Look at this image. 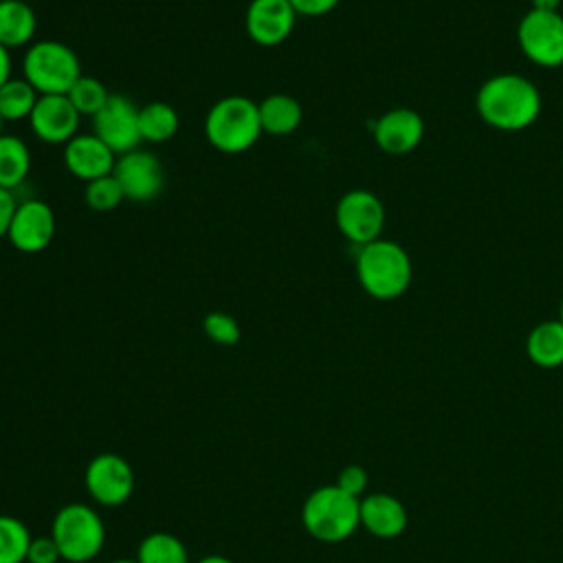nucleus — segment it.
<instances>
[{"label": "nucleus", "mask_w": 563, "mask_h": 563, "mask_svg": "<svg viewBox=\"0 0 563 563\" xmlns=\"http://www.w3.org/2000/svg\"><path fill=\"white\" fill-rule=\"evenodd\" d=\"M202 330L218 345H235L242 336L240 323L231 314L220 310H213L202 319Z\"/></svg>", "instance_id": "28"}, {"label": "nucleus", "mask_w": 563, "mask_h": 563, "mask_svg": "<svg viewBox=\"0 0 563 563\" xmlns=\"http://www.w3.org/2000/svg\"><path fill=\"white\" fill-rule=\"evenodd\" d=\"M559 319L563 321V297H561V303H559Z\"/></svg>", "instance_id": "37"}, {"label": "nucleus", "mask_w": 563, "mask_h": 563, "mask_svg": "<svg viewBox=\"0 0 563 563\" xmlns=\"http://www.w3.org/2000/svg\"><path fill=\"white\" fill-rule=\"evenodd\" d=\"M257 110H260L262 134H268V136H288L303 121L301 103L286 92H273L264 97L257 103Z\"/></svg>", "instance_id": "19"}, {"label": "nucleus", "mask_w": 563, "mask_h": 563, "mask_svg": "<svg viewBox=\"0 0 563 563\" xmlns=\"http://www.w3.org/2000/svg\"><path fill=\"white\" fill-rule=\"evenodd\" d=\"M37 99H40V92L24 77H11L0 88V117H2V121L4 123L29 121Z\"/></svg>", "instance_id": "23"}, {"label": "nucleus", "mask_w": 563, "mask_h": 563, "mask_svg": "<svg viewBox=\"0 0 563 563\" xmlns=\"http://www.w3.org/2000/svg\"><path fill=\"white\" fill-rule=\"evenodd\" d=\"M11 73H13V57H11V51L0 44V88L13 77Z\"/></svg>", "instance_id": "33"}, {"label": "nucleus", "mask_w": 563, "mask_h": 563, "mask_svg": "<svg viewBox=\"0 0 563 563\" xmlns=\"http://www.w3.org/2000/svg\"><path fill=\"white\" fill-rule=\"evenodd\" d=\"M361 526L378 539H394L407 528V510L389 493H369L361 497Z\"/></svg>", "instance_id": "17"}, {"label": "nucleus", "mask_w": 563, "mask_h": 563, "mask_svg": "<svg viewBox=\"0 0 563 563\" xmlns=\"http://www.w3.org/2000/svg\"><path fill=\"white\" fill-rule=\"evenodd\" d=\"M385 205L369 189H350L334 205V224L339 233L354 246L383 238Z\"/></svg>", "instance_id": "7"}, {"label": "nucleus", "mask_w": 563, "mask_h": 563, "mask_svg": "<svg viewBox=\"0 0 563 563\" xmlns=\"http://www.w3.org/2000/svg\"><path fill=\"white\" fill-rule=\"evenodd\" d=\"M59 559H62L59 548L51 534L31 539V545L26 552V563H57Z\"/></svg>", "instance_id": "30"}, {"label": "nucleus", "mask_w": 563, "mask_h": 563, "mask_svg": "<svg viewBox=\"0 0 563 563\" xmlns=\"http://www.w3.org/2000/svg\"><path fill=\"white\" fill-rule=\"evenodd\" d=\"M354 268L365 295L378 301L402 297L413 279V264L407 249L389 238L358 246Z\"/></svg>", "instance_id": "2"}, {"label": "nucleus", "mask_w": 563, "mask_h": 563, "mask_svg": "<svg viewBox=\"0 0 563 563\" xmlns=\"http://www.w3.org/2000/svg\"><path fill=\"white\" fill-rule=\"evenodd\" d=\"M202 130L213 150L242 154L262 136L257 103L244 95L222 97L207 110Z\"/></svg>", "instance_id": "3"}, {"label": "nucleus", "mask_w": 563, "mask_h": 563, "mask_svg": "<svg viewBox=\"0 0 563 563\" xmlns=\"http://www.w3.org/2000/svg\"><path fill=\"white\" fill-rule=\"evenodd\" d=\"M37 15L24 0H0V44L9 51L33 44Z\"/></svg>", "instance_id": "18"}, {"label": "nucleus", "mask_w": 563, "mask_h": 563, "mask_svg": "<svg viewBox=\"0 0 563 563\" xmlns=\"http://www.w3.org/2000/svg\"><path fill=\"white\" fill-rule=\"evenodd\" d=\"M81 114L66 95H40L29 128L33 136L46 145H66L79 134Z\"/></svg>", "instance_id": "13"}, {"label": "nucleus", "mask_w": 563, "mask_h": 563, "mask_svg": "<svg viewBox=\"0 0 563 563\" xmlns=\"http://www.w3.org/2000/svg\"><path fill=\"white\" fill-rule=\"evenodd\" d=\"M79 55L64 42L37 40L26 46L22 57V77L40 95H66L81 77Z\"/></svg>", "instance_id": "5"}, {"label": "nucleus", "mask_w": 563, "mask_h": 563, "mask_svg": "<svg viewBox=\"0 0 563 563\" xmlns=\"http://www.w3.org/2000/svg\"><path fill=\"white\" fill-rule=\"evenodd\" d=\"M110 95L112 92H108V88L97 77H90V75H81L73 84V88L66 92V97L77 108V112L81 117H90V119L108 103Z\"/></svg>", "instance_id": "26"}, {"label": "nucleus", "mask_w": 563, "mask_h": 563, "mask_svg": "<svg viewBox=\"0 0 563 563\" xmlns=\"http://www.w3.org/2000/svg\"><path fill=\"white\" fill-rule=\"evenodd\" d=\"M92 132L117 154L136 150L141 141L139 108L125 95H110L108 103L92 117Z\"/></svg>", "instance_id": "12"}, {"label": "nucleus", "mask_w": 563, "mask_h": 563, "mask_svg": "<svg viewBox=\"0 0 563 563\" xmlns=\"http://www.w3.org/2000/svg\"><path fill=\"white\" fill-rule=\"evenodd\" d=\"M528 358L543 369L563 365V321L548 319L539 321L526 336Z\"/></svg>", "instance_id": "20"}, {"label": "nucleus", "mask_w": 563, "mask_h": 563, "mask_svg": "<svg viewBox=\"0 0 563 563\" xmlns=\"http://www.w3.org/2000/svg\"><path fill=\"white\" fill-rule=\"evenodd\" d=\"M372 136L380 152L391 156H405L422 143L424 121L411 108H391L374 121Z\"/></svg>", "instance_id": "15"}, {"label": "nucleus", "mask_w": 563, "mask_h": 563, "mask_svg": "<svg viewBox=\"0 0 563 563\" xmlns=\"http://www.w3.org/2000/svg\"><path fill=\"white\" fill-rule=\"evenodd\" d=\"M15 207H18V200H15L13 191L0 187V240L7 238V233H9Z\"/></svg>", "instance_id": "32"}, {"label": "nucleus", "mask_w": 563, "mask_h": 563, "mask_svg": "<svg viewBox=\"0 0 563 563\" xmlns=\"http://www.w3.org/2000/svg\"><path fill=\"white\" fill-rule=\"evenodd\" d=\"M29 528L11 515H0V563H24L31 545Z\"/></svg>", "instance_id": "25"}, {"label": "nucleus", "mask_w": 563, "mask_h": 563, "mask_svg": "<svg viewBox=\"0 0 563 563\" xmlns=\"http://www.w3.org/2000/svg\"><path fill=\"white\" fill-rule=\"evenodd\" d=\"M198 563H233V561L222 554H209V556H202Z\"/></svg>", "instance_id": "35"}, {"label": "nucleus", "mask_w": 563, "mask_h": 563, "mask_svg": "<svg viewBox=\"0 0 563 563\" xmlns=\"http://www.w3.org/2000/svg\"><path fill=\"white\" fill-rule=\"evenodd\" d=\"M297 13L288 0H251L244 13L246 35L260 46L286 42L295 29Z\"/></svg>", "instance_id": "14"}, {"label": "nucleus", "mask_w": 563, "mask_h": 563, "mask_svg": "<svg viewBox=\"0 0 563 563\" xmlns=\"http://www.w3.org/2000/svg\"><path fill=\"white\" fill-rule=\"evenodd\" d=\"M341 490H345L347 495L352 497H358L367 490V484H369V477H367V471L358 464H347L339 471L336 475V482H334Z\"/></svg>", "instance_id": "29"}, {"label": "nucleus", "mask_w": 563, "mask_h": 563, "mask_svg": "<svg viewBox=\"0 0 563 563\" xmlns=\"http://www.w3.org/2000/svg\"><path fill=\"white\" fill-rule=\"evenodd\" d=\"M108 563H139L136 559H114V561H108Z\"/></svg>", "instance_id": "36"}, {"label": "nucleus", "mask_w": 563, "mask_h": 563, "mask_svg": "<svg viewBox=\"0 0 563 563\" xmlns=\"http://www.w3.org/2000/svg\"><path fill=\"white\" fill-rule=\"evenodd\" d=\"M84 484L97 504L121 506L132 497L134 471L125 457L117 453H99L88 462Z\"/></svg>", "instance_id": "10"}, {"label": "nucleus", "mask_w": 563, "mask_h": 563, "mask_svg": "<svg viewBox=\"0 0 563 563\" xmlns=\"http://www.w3.org/2000/svg\"><path fill=\"white\" fill-rule=\"evenodd\" d=\"M112 174L119 180L125 200L139 205L154 200L165 185V172L158 156L139 147L117 156Z\"/></svg>", "instance_id": "11"}, {"label": "nucleus", "mask_w": 563, "mask_h": 563, "mask_svg": "<svg viewBox=\"0 0 563 563\" xmlns=\"http://www.w3.org/2000/svg\"><path fill=\"white\" fill-rule=\"evenodd\" d=\"M2 128H4V121H2V117H0V134H2Z\"/></svg>", "instance_id": "38"}, {"label": "nucleus", "mask_w": 563, "mask_h": 563, "mask_svg": "<svg viewBox=\"0 0 563 563\" xmlns=\"http://www.w3.org/2000/svg\"><path fill=\"white\" fill-rule=\"evenodd\" d=\"M51 537L64 561L86 563L101 552L106 543V526L92 506L73 501L55 512Z\"/></svg>", "instance_id": "6"}, {"label": "nucleus", "mask_w": 563, "mask_h": 563, "mask_svg": "<svg viewBox=\"0 0 563 563\" xmlns=\"http://www.w3.org/2000/svg\"><path fill=\"white\" fill-rule=\"evenodd\" d=\"M31 172V150L15 134H0V187L15 191Z\"/></svg>", "instance_id": "21"}, {"label": "nucleus", "mask_w": 563, "mask_h": 563, "mask_svg": "<svg viewBox=\"0 0 563 563\" xmlns=\"http://www.w3.org/2000/svg\"><path fill=\"white\" fill-rule=\"evenodd\" d=\"M532 2V9L537 11H559L561 7V0H530Z\"/></svg>", "instance_id": "34"}, {"label": "nucleus", "mask_w": 563, "mask_h": 563, "mask_svg": "<svg viewBox=\"0 0 563 563\" xmlns=\"http://www.w3.org/2000/svg\"><path fill=\"white\" fill-rule=\"evenodd\" d=\"M180 125L178 112L165 101H152L139 108V132L143 143H167L176 136Z\"/></svg>", "instance_id": "22"}, {"label": "nucleus", "mask_w": 563, "mask_h": 563, "mask_svg": "<svg viewBox=\"0 0 563 563\" xmlns=\"http://www.w3.org/2000/svg\"><path fill=\"white\" fill-rule=\"evenodd\" d=\"M136 561L139 563H189V552L176 534L152 532L139 543Z\"/></svg>", "instance_id": "24"}, {"label": "nucleus", "mask_w": 563, "mask_h": 563, "mask_svg": "<svg viewBox=\"0 0 563 563\" xmlns=\"http://www.w3.org/2000/svg\"><path fill=\"white\" fill-rule=\"evenodd\" d=\"M521 53L539 68L563 66V15L561 11L530 9L517 24Z\"/></svg>", "instance_id": "8"}, {"label": "nucleus", "mask_w": 563, "mask_h": 563, "mask_svg": "<svg viewBox=\"0 0 563 563\" xmlns=\"http://www.w3.org/2000/svg\"><path fill=\"white\" fill-rule=\"evenodd\" d=\"M479 119L499 132H521L541 114L539 88L519 73H497L475 92Z\"/></svg>", "instance_id": "1"}, {"label": "nucleus", "mask_w": 563, "mask_h": 563, "mask_svg": "<svg viewBox=\"0 0 563 563\" xmlns=\"http://www.w3.org/2000/svg\"><path fill=\"white\" fill-rule=\"evenodd\" d=\"M288 2L292 4L297 15L321 18V15H328L330 11H334L341 0H288Z\"/></svg>", "instance_id": "31"}, {"label": "nucleus", "mask_w": 563, "mask_h": 563, "mask_svg": "<svg viewBox=\"0 0 563 563\" xmlns=\"http://www.w3.org/2000/svg\"><path fill=\"white\" fill-rule=\"evenodd\" d=\"M62 158L68 174L84 183L112 174L117 163V154L95 132H79L73 136L64 145Z\"/></svg>", "instance_id": "16"}, {"label": "nucleus", "mask_w": 563, "mask_h": 563, "mask_svg": "<svg viewBox=\"0 0 563 563\" xmlns=\"http://www.w3.org/2000/svg\"><path fill=\"white\" fill-rule=\"evenodd\" d=\"M123 200H125V196H123V189H121L119 180L114 178V174L95 178V180L86 183V187H84V202L92 211H99V213L112 211Z\"/></svg>", "instance_id": "27"}, {"label": "nucleus", "mask_w": 563, "mask_h": 563, "mask_svg": "<svg viewBox=\"0 0 563 563\" xmlns=\"http://www.w3.org/2000/svg\"><path fill=\"white\" fill-rule=\"evenodd\" d=\"M301 523L317 541H345L361 526V499L347 495L336 484L319 486L303 501Z\"/></svg>", "instance_id": "4"}, {"label": "nucleus", "mask_w": 563, "mask_h": 563, "mask_svg": "<svg viewBox=\"0 0 563 563\" xmlns=\"http://www.w3.org/2000/svg\"><path fill=\"white\" fill-rule=\"evenodd\" d=\"M55 231L57 220L53 207L40 198H24L18 200L7 240L15 251L33 255L51 246Z\"/></svg>", "instance_id": "9"}]
</instances>
